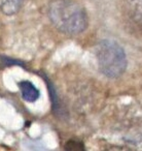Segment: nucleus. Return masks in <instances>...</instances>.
<instances>
[{
	"instance_id": "nucleus-1",
	"label": "nucleus",
	"mask_w": 142,
	"mask_h": 151,
	"mask_svg": "<svg viewBox=\"0 0 142 151\" xmlns=\"http://www.w3.org/2000/svg\"><path fill=\"white\" fill-rule=\"evenodd\" d=\"M48 14L54 27L67 35L80 34L89 25L86 9L73 0H52Z\"/></svg>"
},
{
	"instance_id": "nucleus-2",
	"label": "nucleus",
	"mask_w": 142,
	"mask_h": 151,
	"mask_svg": "<svg viewBox=\"0 0 142 151\" xmlns=\"http://www.w3.org/2000/svg\"><path fill=\"white\" fill-rule=\"evenodd\" d=\"M96 56L101 73L108 78H119L127 68L126 53L116 42L101 40L97 45Z\"/></svg>"
},
{
	"instance_id": "nucleus-3",
	"label": "nucleus",
	"mask_w": 142,
	"mask_h": 151,
	"mask_svg": "<svg viewBox=\"0 0 142 151\" xmlns=\"http://www.w3.org/2000/svg\"><path fill=\"white\" fill-rule=\"evenodd\" d=\"M126 7L132 21L142 28V0H126Z\"/></svg>"
},
{
	"instance_id": "nucleus-4",
	"label": "nucleus",
	"mask_w": 142,
	"mask_h": 151,
	"mask_svg": "<svg viewBox=\"0 0 142 151\" xmlns=\"http://www.w3.org/2000/svg\"><path fill=\"white\" fill-rule=\"evenodd\" d=\"M20 90L22 92V96L26 101L33 103L39 97V91L38 89L29 81H22L19 84Z\"/></svg>"
},
{
	"instance_id": "nucleus-5",
	"label": "nucleus",
	"mask_w": 142,
	"mask_h": 151,
	"mask_svg": "<svg viewBox=\"0 0 142 151\" xmlns=\"http://www.w3.org/2000/svg\"><path fill=\"white\" fill-rule=\"evenodd\" d=\"M24 0H0V11L6 16L16 15L21 9Z\"/></svg>"
},
{
	"instance_id": "nucleus-6",
	"label": "nucleus",
	"mask_w": 142,
	"mask_h": 151,
	"mask_svg": "<svg viewBox=\"0 0 142 151\" xmlns=\"http://www.w3.org/2000/svg\"><path fill=\"white\" fill-rule=\"evenodd\" d=\"M64 149L65 151H87L84 143L80 140H74V139L67 141L64 146Z\"/></svg>"
},
{
	"instance_id": "nucleus-7",
	"label": "nucleus",
	"mask_w": 142,
	"mask_h": 151,
	"mask_svg": "<svg viewBox=\"0 0 142 151\" xmlns=\"http://www.w3.org/2000/svg\"><path fill=\"white\" fill-rule=\"evenodd\" d=\"M104 151H131L127 148H121V147H110V148L105 149Z\"/></svg>"
}]
</instances>
